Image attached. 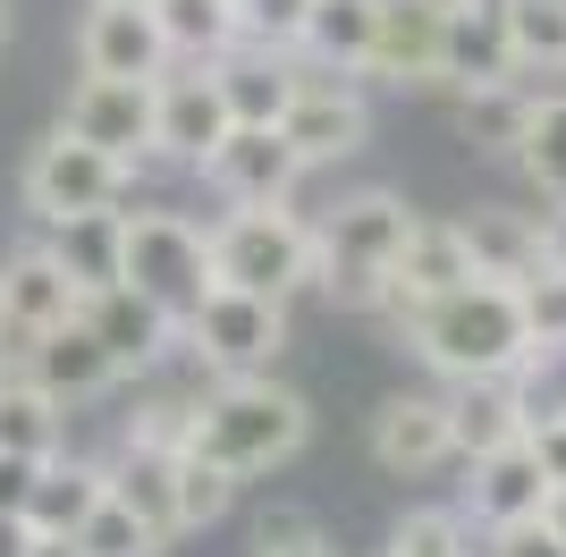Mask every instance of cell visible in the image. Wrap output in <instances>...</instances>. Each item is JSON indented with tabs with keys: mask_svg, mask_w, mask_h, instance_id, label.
I'll list each match as a JSON object with an SVG mask.
<instances>
[{
	"mask_svg": "<svg viewBox=\"0 0 566 557\" xmlns=\"http://www.w3.org/2000/svg\"><path fill=\"white\" fill-rule=\"evenodd\" d=\"M406 347L431 380H491V371H542L549 347H533V322H524V287L507 278H465L449 296H431L423 313H406Z\"/></svg>",
	"mask_w": 566,
	"mask_h": 557,
	"instance_id": "1",
	"label": "cell"
},
{
	"mask_svg": "<svg viewBox=\"0 0 566 557\" xmlns=\"http://www.w3.org/2000/svg\"><path fill=\"white\" fill-rule=\"evenodd\" d=\"M305 440H313V406L287 380H271V371L212 380V389L195 397V422H187V448L212 456L229 482H262V473L296 464Z\"/></svg>",
	"mask_w": 566,
	"mask_h": 557,
	"instance_id": "2",
	"label": "cell"
},
{
	"mask_svg": "<svg viewBox=\"0 0 566 557\" xmlns=\"http://www.w3.org/2000/svg\"><path fill=\"white\" fill-rule=\"evenodd\" d=\"M406 229H415V203L389 195V186H364V195H338L313 237H322V271L313 287L338 304V313H380L389 304V262H398Z\"/></svg>",
	"mask_w": 566,
	"mask_h": 557,
	"instance_id": "3",
	"label": "cell"
},
{
	"mask_svg": "<svg viewBox=\"0 0 566 557\" xmlns=\"http://www.w3.org/2000/svg\"><path fill=\"white\" fill-rule=\"evenodd\" d=\"M111 278H127L136 296H153L169 322L187 329V313L212 296V229L187 211H127L111 220Z\"/></svg>",
	"mask_w": 566,
	"mask_h": 557,
	"instance_id": "4",
	"label": "cell"
},
{
	"mask_svg": "<svg viewBox=\"0 0 566 557\" xmlns=\"http://www.w3.org/2000/svg\"><path fill=\"white\" fill-rule=\"evenodd\" d=\"M322 271V237L296 203H229L212 220V287H254V296H305Z\"/></svg>",
	"mask_w": 566,
	"mask_h": 557,
	"instance_id": "5",
	"label": "cell"
},
{
	"mask_svg": "<svg viewBox=\"0 0 566 557\" xmlns=\"http://www.w3.org/2000/svg\"><path fill=\"white\" fill-rule=\"evenodd\" d=\"M18 195H25V211H34L43 229H69V220H102V211L127 203V195H136V169L111 161L102 144L69 136V127H51V136L25 153Z\"/></svg>",
	"mask_w": 566,
	"mask_h": 557,
	"instance_id": "6",
	"label": "cell"
},
{
	"mask_svg": "<svg viewBox=\"0 0 566 557\" xmlns=\"http://www.w3.org/2000/svg\"><path fill=\"white\" fill-rule=\"evenodd\" d=\"M187 355L212 380H237V371H271L287 355V304L254 296V287H212V296L187 313Z\"/></svg>",
	"mask_w": 566,
	"mask_h": 557,
	"instance_id": "7",
	"label": "cell"
},
{
	"mask_svg": "<svg viewBox=\"0 0 566 557\" xmlns=\"http://www.w3.org/2000/svg\"><path fill=\"white\" fill-rule=\"evenodd\" d=\"M280 136L296 144V161H305V169L355 161V153L373 144V102H364V76H338V69H313V60H305V85H296V102H287Z\"/></svg>",
	"mask_w": 566,
	"mask_h": 557,
	"instance_id": "8",
	"label": "cell"
},
{
	"mask_svg": "<svg viewBox=\"0 0 566 557\" xmlns=\"http://www.w3.org/2000/svg\"><path fill=\"white\" fill-rule=\"evenodd\" d=\"M60 127L102 144L111 161L144 169L153 161V127H161V76H76Z\"/></svg>",
	"mask_w": 566,
	"mask_h": 557,
	"instance_id": "9",
	"label": "cell"
},
{
	"mask_svg": "<svg viewBox=\"0 0 566 557\" xmlns=\"http://www.w3.org/2000/svg\"><path fill=\"white\" fill-rule=\"evenodd\" d=\"M76 313H85V271L60 245H18V254L0 262V347L9 355L25 338H43V329L76 322Z\"/></svg>",
	"mask_w": 566,
	"mask_h": 557,
	"instance_id": "10",
	"label": "cell"
},
{
	"mask_svg": "<svg viewBox=\"0 0 566 557\" xmlns=\"http://www.w3.org/2000/svg\"><path fill=\"white\" fill-rule=\"evenodd\" d=\"M229 93H220L212 60H169L161 76V127H153V161H178V169H203L229 136Z\"/></svg>",
	"mask_w": 566,
	"mask_h": 557,
	"instance_id": "11",
	"label": "cell"
},
{
	"mask_svg": "<svg viewBox=\"0 0 566 557\" xmlns=\"http://www.w3.org/2000/svg\"><path fill=\"white\" fill-rule=\"evenodd\" d=\"M195 178L212 186L220 203H296V186L313 178L305 161H296V144L280 136V127H254V118H237L229 136H220V153Z\"/></svg>",
	"mask_w": 566,
	"mask_h": 557,
	"instance_id": "12",
	"label": "cell"
},
{
	"mask_svg": "<svg viewBox=\"0 0 566 557\" xmlns=\"http://www.w3.org/2000/svg\"><path fill=\"white\" fill-rule=\"evenodd\" d=\"M85 322H94V338L111 347L118 380H153V371L178 355V322H169L153 296H136L127 278H94V287H85Z\"/></svg>",
	"mask_w": 566,
	"mask_h": 557,
	"instance_id": "13",
	"label": "cell"
},
{
	"mask_svg": "<svg viewBox=\"0 0 566 557\" xmlns=\"http://www.w3.org/2000/svg\"><path fill=\"white\" fill-rule=\"evenodd\" d=\"M373 464L380 473H398V482H423V473H440V464L457 456L449 440V389H398V397H380V414H373Z\"/></svg>",
	"mask_w": 566,
	"mask_h": 557,
	"instance_id": "14",
	"label": "cell"
},
{
	"mask_svg": "<svg viewBox=\"0 0 566 557\" xmlns=\"http://www.w3.org/2000/svg\"><path fill=\"white\" fill-rule=\"evenodd\" d=\"M449 60V9L431 0H380L373 51H364V85H440Z\"/></svg>",
	"mask_w": 566,
	"mask_h": 557,
	"instance_id": "15",
	"label": "cell"
},
{
	"mask_svg": "<svg viewBox=\"0 0 566 557\" xmlns=\"http://www.w3.org/2000/svg\"><path fill=\"white\" fill-rule=\"evenodd\" d=\"M76 69L85 76H169V34L144 0H94L76 25Z\"/></svg>",
	"mask_w": 566,
	"mask_h": 557,
	"instance_id": "16",
	"label": "cell"
},
{
	"mask_svg": "<svg viewBox=\"0 0 566 557\" xmlns=\"http://www.w3.org/2000/svg\"><path fill=\"white\" fill-rule=\"evenodd\" d=\"M473 278V254H465V229L457 220H423L415 211V229H406L398 262H389V322H406V313H423L431 296H449V287H465Z\"/></svg>",
	"mask_w": 566,
	"mask_h": 557,
	"instance_id": "17",
	"label": "cell"
},
{
	"mask_svg": "<svg viewBox=\"0 0 566 557\" xmlns=\"http://www.w3.org/2000/svg\"><path fill=\"white\" fill-rule=\"evenodd\" d=\"M9 364H18L25 380H43L60 406H85V397L118 389V364H111V347L94 338V322H85V313H76V322H60V329H43V338H25Z\"/></svg>",
	"mask_w": 566,
	"mask_h": 557,
	"instance_id": "18",
	"label": "cell"
},
{
	"mask_svg": "<svg viewBox=\"0 0 566 557\" xmlns=\"http://www.w3.org/2000/svg\"><path fill=\"white\" fill-rule=\"evenodd\" d=\"M440 389H449L457 456H491V448L524 440V422H533V397H524L516 371H491V380H440Z\"/></svg>",
	"mask_w": 566,
	"mask_h": 557,
	"instance_id": "19",
	"label": "cell"
},
{
	"mask_svg": "<svg viewBox=\"0 0 566 557\" xmlns=\"http://www.w3.org/2000/svg\"><path fill=\"white\" fill-rule=\"evenodd\" d=\"M549 507V473L524 440L491 448V456H465V515L491 533V524H516V515H542Z\"/></svg>",
	"mask_w": 566,
	"mask_h": 557,
	"instance_id": "20",
	"label": "cell"
},
{
	"mask_svg": "<svg viewBox=\"0 0 566 557\" xmlns=\"http://www.w3.org/2000/svg\"><path fill=\"white\" fill-rule=\"evenodd\" d=\"M220 93H229V118H254V127H280L296 85H305V51H262V43H229L212 60Z\"/></svg>",
	"mask_w": 566,
	"mask_h": 557,
	"instance_id": "21",
	"label": "cell"
},
{
	"mask_svg": "<svg viewBox=\"0 0 566 557\" xmlns=\"http://www.w3.org/2000/svg\"><path fill=\"white\" fill-rule=\"evenodd\" d=\"M465 254H473V278H507V287H524V278L542 271V211H507V203H473L465 220Z\"/></svg>",
	"mask_w": 566,
	"mask_h": 557,
	"instance_id": "22",
	"label": "cell"
},
{
	"mask_svg": "<svg viewBox=\"0 0 566 557\" xmlns=\"http://www.w3.org/2000/svg\"><path fill=\"white\" fill-rule=\"evenodd\" d=\"M491 76H524V69H516V43H507V9H499V0H465V9H449V60H440V93L491 85Z\"/></svg>",
	"mask_w": 566,
	"mask_h": 557,
	"instance_id": "23",
	"label": "cell"
},
{
	"mask_svg": "<svg viewBox=\"0 0 566 557\" xmlns=\"http://www.w3.org/2000/svg\"><path fill=\"white\" fill-rule=\"evenodd\" d=\"M533 76H491V85H457V136L491 161H516L524 118H533Z\"/></svg>",
	"mask_w": 566,
	"mask_h": 557,
	"instance_id": "24",
	"label": "cell"
},
{
	"mask_svg": "<svg viewBox=\"0 0 566 557\" xmlns=\"http://www.w3.org/2000/svg\"><path fill=\"white\" fill-rule=\"evenodd\" d=\"M102 498H111V464L43 456V473H34V490H25V524H34V533H76Z\"/></svg>",
	"mask_w": 566,
	"mask_h": 557,
	"instance_id": "25",
	"label": "cell"
},
{
	"mask_svg": "<svg viewBox=\"0 0 566 557\" xmlns=\"http://www.w3.org/2000/svg\"><path fill=\"white\" fill-rule=\"evenodd\" d=\"M0 448H9V456H34V464L69 448V406H60L43 380H25L18 364L0 380Z\"/></svg>",
	"mask_w": 566,
	"mask_h": 557,
	"instance_id": "26",
	"label": "cell"
},
{
	"mask_svg": "<svg viewBox=\"0 0 566 557\" xmlns=\"http://www.w3.org/2000/svg\"><path fill=\"white\" fill-rule=\"evenodd\" d=\"M111 498H127L161 540H187V524H178V448H118Z\"/></svg>",
	"mask_w": 566,
	"mask_h": 557,
	"instance_id": "27",
	"label": "cell"
},
{
	"mask_svg": "<svg viewBox=\"0 0 566 557\" xmlns=\"http://www.w3.org/2000/svg\"><path fill=\"white\" fill-rule=\"evenodd\" d=\"M373 25H380V0H313L305 18V60L313 69H338V76H364V51H373Z\"/></svg>",
	"mask_w": 566,
	"mask_h": 557,
	"instance_id": "28",
	"label": "cell"
},
{
	"mask_svg": "<svg viewBox=\"0 0 566 557\" xmlns=\"http://www.w3.org/2000/svg\"><path fill=\"white\" fill-rule=\"evenodd\" d=\"M169 60H220L237 43V0H153Z\"/></svg>",
	"mask_w": 566,
	"mask_h": 557,
	"instance_id": "29",
	"label": "cell"
},
{
	"mask_svg": "<svg viewBox=\"0 0 566 557\" xmlns=\"http://www.w3.org/2000/svg\"><path fill=\"white\" fill-rule=\"evenodd\" d=\"M524 76H566V0H499Z\"/></svg>",
	"mask_w": 566,
	"mask_h": 557,
	"instance_id": "30",
	"label": "cell"
},
{
	"mask_svg": "<svg viewBox=\"0 0 566 557\" xmlns=\"http://www.w3.org/2000/svg\"><path fill=\"white\" fill-rule=\"evenodd\" d=\"M516 169L533 178V195H566V93H533V118H524Z\"/></svg>",
	"mask_w": 566,
	"mask_h": 557,
	"instance_id": "31",
	"label": "cell"
},
{
	"mask_svg": "<svg viewBox=\"0 0 566 557\" xmlns=\"http://www.w3.org/2000/svg\"><path fill=\"white\" fill-rule=\"evenodd\" d=\"M380 557H473V515L465 507H406L389 524Z\"/></svg>",
	"mask_w": 566,
	"mask_h": 557,
	"instance_id": "32",
	"label": "cell"
},
{
	"mask_svg": "<svg viewBox=\"0 0 566 557\" xmlns=\"http://www.w3.org/2000/svg\"><path fill=\"white\" fill-rule=\"evenodd\" d=\"M76 540H85V557H169V540L153 533L127 498H102V507L76 524Z\"/></svg>",
	"mask_w": 566,
	"mask_h": 557,
	"instance_id": "33",
	"label": "cell"
},
{
	"mask_svg": "<svg viewBox=\"0 0 566 557\" xmlns=\"http://www.w3.org/2000/svg\"><path fill=\"white\" fill-rule=\"evenodd\" d=\"M229 507H237V482L220 473L212 456L178 448V524H187V533H212V524H220Z\"/></svg>",
	"mask_w": 566,
	"mask_h": 557,
	"instance_id": "34",
	"label": "cell"
},
{
	"mask_svg": "<svg viewBox=\"0 0 566 557\" xmlns=\"http://www.w3.org/2000/svg\"><path fill=\"white\" fill-rule=\"evenodd\" d=\"M305 18H313V0H237V43L296 51L305 43Z\"/></svg>",
	"mask_w": 566,
	"mask_h": 557,
	"instance_id": "35",
	"label": "cell"
},
{
	"mask_svg": "<svg viewBox=\"0 0 566 557\" xmlns=\"http://www.w3.org/2000/svg\"><path fill=\"white\" fill-rule=\"evenodd\" d=\"M524 322H533V347L566 355V262H542L524 278Z\"/></svg>",
	"mask_w": 566,
	"mask_h": 557,
	"instance_id": "36",
	"label": "cell"
},
{
	"mask_svg": "<svg viewBox=\"0 0 566 557\" xmlns=\"http://www.w3.org/2000/svg\"><path fill=\"white\" fill-rule=\"evenodd\" d=\"M322 540V524H313L305 507H262L254 515V557H296Z\"/></svg>",
	"mask_w": 566,
	"mask_h": 557,
	"instance_id": "37",
	"label": "cell"
},
{
	"mask_svg": "<svg viewBox=\"0 0 566 557\" xmlns=\"http://www.w3.org/2000/svg\"><path fill=\"white\" fill-rule=\"evenodd\" d=\"M482 557H566V540L549 533V515H516V524H491Z\"/></svg>",
	"mask_w": 566,
	"mask_h": 557,
	"instance_id": "38",
	"label": "cell"
},
{
	"mask_svg": "<svg viewBox=\"0 0 566 557\" xmlns=\"http://www.w3.org/2000/svg\"><path fill=\"white\" fill-rule=\"evenodd\" d=\"M524 448L542 456L549 490H558V482H566V397H558V406H533V422H524Z\"/></svg>",
	"mask_w": 566,
	"mask_h": 557,
	"instance_id": "39",
	"label": "cell"
},
{
	"mask_svg": "<svg viewBox=\"0 0 566 557\" xmlns=\"http://www.w3.org/2000/svg\"><path fill=\"white\" fill-rule=\"evenodd\" d=\"M34 473H43L34 456H9V448H0V507H18V515H25V490H34Z\"/></svg>",
	"mask_w": 566,
	"mask_h": 557,
	"instance_id": "40",
	"label": "cell"
},
{
	"mask_svg": "<svg viewBox=\"0 0 566 557\" xmlns=\"http://www.w3.org/2000/svg\"><path fill=\"white\" fill-rule=\"evenodd\" d=\"M542 262H566V195L542 203Z\"/></svg>",
	"mask_w": 566,
	"mask_h": 557,
	"instance_id": "41",
	"label": "cell"
},
{
	"mask_svg": "<svg viewBox=\"0 0 566 557\" xmlns=\"http://www.w3.org/2000/svg\"><path fill=\"white\" fill-rule=\"evenodd\" d=\"M34 540H43V533H34L18 507H0V557H34Z\"/></svg>",
	"mask_w": 566,
	"mask_h": 557,
	"instance_id": "42",
	"label": "cell"
},
{
	"mask_svg": "<svg viewBox=\"0 0 566 557\" xmlns=\"http://www.w3.org/2000/svg\"><path fill=\"white\" fill-rule=\"evenodd\" d=\"M34 557H85V540H76V533H43V540H34Z\"/></svg>",
	"mask_w": 566,
	"mask_h": 557,
	"instance_id": "43",
	"label": "cell"
},
{
	"mask_svg": "<svg viewBox=\"0 0 566 557\" xmlns=\"http://www.w3.org/2000/svg\"><path fill=\"white\" fill-rule=\"evenodd\" d=\"M542 515H549V533H558V540H566V482H558V490H549V507H542Z\"/></svg>",
	"mask_w": 566,
	"mask_h": 557,
	"instance_id": "44",
	"label": "cell"
},
{
	"mask_svg": "<svg viewBox=\"0 0 566 557\" xmlns=\"http://www.w3.org/2000/svg\"><path fill=\"white\" fill-rule=\"evenodd\" d=\"M0 51H9V0H0Z\"/></svg>",
	"mask_w": 566,
	"mask_h": 557,
	"instance_id": "45",
	"label": "cell"
},
{
	"mask_svg": "<svg viewBox=\"0 0 566 557\" xmlns=\"http://www.w3.org/2000/svg\"><path fill=\"white\" fill-rule=\"evenodd\" d=\"M296 557H331V540H313V549H296Z\"/></svg>",
	"mask_w": 566,
	"mask_h": 557,
	"instance_id": "46",
	"label": "cell"
},
{
	"mask_svg": "<svg viewBox=\"0 0 566 557\" xmlns=\"http://www.w3.org/2000/svg\"><path fill=\"white\" fill-rule=\"evenodd\" d=\"M431 9H465V0H431Z\"/></svg>",
	"mask_w": 566,
	"mask_h": 557,
	"instance_id": "47",
	"label": "cell"
},
{
	"mask_svg": "<svg viewBox=\"0 0 566 557\" xmlns=\"http://www.w3.org/2000/svg\"><path fill=\"white\" fill-rule=\"evenodd\" d=\"M0 380H9V355H0Z\"/></svg>",
	"mask_w": 566,
	"mask_h": 557,
	"instance_id": "48",
	"label": "cell"
},
{
	"mask_svg": "<svg viewBox=\"0 0 566 557\" xmlns=\"http://www.w3.org/2000/svg\"><path fill=\"white\" fill-rule=\"evenodd\" d=\"M144 9H153V0H144Z\"/></svg>",
	"mask_w": 566,
	"mask_h": 557,
	"instance_id": "49",
	"label": "cell"
},
{
	"mask_svg": "<svg viewBox=\"0 0 566 557\" xmlns=\"http://www.w3.org/2000/svg\"><path fill=\"white\" fill-rule=\"evenodd\" d=\"M473 557H482V549H473Z\"/></svg>",
	"mask_w": 566,
	"mask_h": 557,
	"instance_id": "50",
	"label": "cell"
}]
</instances>
